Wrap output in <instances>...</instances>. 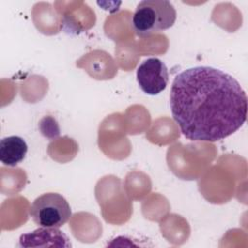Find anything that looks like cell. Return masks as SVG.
<instances>
[{"label":"cell","instance_id":"obj_1","mask_svg":"<svg viewBox=\"0 0 248 248\" xmlns=\"http://www.w3.org/2000/svg\"><path fill=\"white\" fill-rule=\"evenodd\" d=\"M172 117L194 141H217L236 132L247 118V96L231 75L208 66L186 69L170 94Z\"/></svg>","mask_w":248,"mask_h":248},{"label":"cell","instance_id":"obj_2","mask_svg":"<svg viewBox=\"0 0 248 248\" xmlns=\"http://www.w3.org/2000/svg\"><path fill=\"white\" fill-rule=\"evenodd\" d=\"M176 19L173 5L167 0H143L140 2L132 17V27L140 38L170 28Z\"/></svg>","mask_w":248,"mask_h":248},{"label":"cell","instance_id":"obj_3","mask_svg":"<svg viewBox=\"0 0 248 248\" xmlns=\"http://www.w3.org/2000/svg\"><path fill=\"white\" fill-rule=\"evenodd\" d=\"M29 215L40 227L60 228L72 216V210L67 200L58 193H45L34 200Z\"/></svg>","mask_w":248,"mask_h":248},{"label":"cell","instance_id":"obj_4","mask_svg":"<svg viewBox=\"0 0 248 248\" xmlns=\"http://www.w3.org/2000/svg\"><path fill=\"white\" fill-rule=\"evenodd\" d=\"M137 80L140 88L145 94L157 95L164 91L168 85V68L157 57L147 58L137 69Z\"/></svg>","mask_w":248,"mask_h":248},{"label":"cell","instance_id":"obj_5","mask_svg":"<svg viewBox=\"0 0 248 248\" xmlns=\"http://www.w3.org/2000/svg\"><path fill=\"white\" fill-rule=\"evenodd\" d=\"M19 247H71L68 236L58 228L41 227L31 232L21 234Z\"/></svg>","mask_w":248,"mask_h":248},{"label":"cell","instance_id":"obj_6","mask_svg":"<svg viewBox=\"0 0 248 248\" xmlns=\"http://www.w3.org/2000/svg\"><path fill=\"white\" fill-rule=\"evenodd\" d=\"M27 149L26 141L18 136L3 138L0 141V160L5 166L16 167L24 160Z\"/></svg>","mask_w":248,"mask_h":248}]
</instances>
